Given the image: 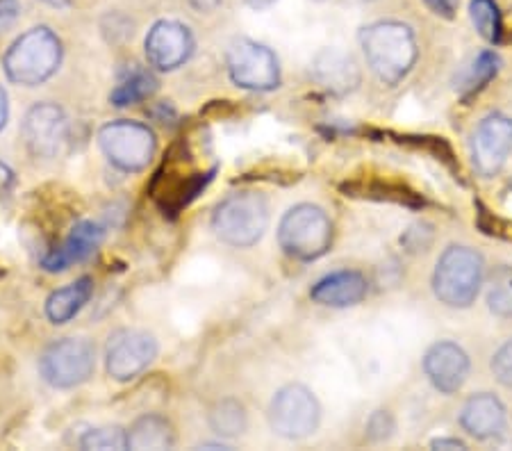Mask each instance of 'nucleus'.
I'll use <instances>...</instances> for the list:
<instances>
[{"instance_id":"nucleus-10","label":"nucleus","mask_w":512,"mask_h":451,"mask_svg":"<svg viewBox=\"0 0 512 451\" xmlns=\"http://www.w3.org/2000/svg\"><path fill=\"white\" fill-rule=\"evenodd\" d=\"M23 139L37 158H57L69 142V119L53 103H37L23 119Z\"/></svg>"},{"instance_id":"nucleus-8","label":"nucleus","mask_w":512,"mask_h":451,"mask_svg":"<svg viewBox=\"0 0 512 451\" xmlns=\"http://www.w3.org/2000/svg\"><path fill=\"white\" fill-rule=\"evenodd\" d=\"M321 408L317 397L305 385L292 383L276 392L269 406V424L276 436L303 440L317 431Z\"/></svg>"},{"instance_id":"nucleus-16","label":"nucleus","mask_w":512,"mask_h":451,"mask_svg":"<svg viewBox=\"0 0 512 451\" xmlns=\"http://www.w3.org/2000/svg\"><path fill=\"white\" fill-rule=\"evenodd\" d=\"M103 237V226L94 224V221H80V224L73 226L69 237L41 260V265H44L46 272H64L73 262H82L89 256H94V251L101 246Z\"/></svg>"},{"instance_id":"nucleus-35","label":"nucleus","mask_w":512,"mask_h":451,"mask_svg":"<svg viewBox=\"0 0 512 451\" xmlns=\"http://www.w3.org/2000/svg\"><path fill=\"white\" fill-rule=\"evenodd\" d=\"M244 3L249 5L251 10H258L260 12V10H269V7L274 5L276 0H244Z\"/></svg>"},{"instance_id":"nucleus-3","label":"nucleus","mask_w":512,"mask_h":451,"mask_svg":"<svg viewBox=\"0 0 512 451\" xmlns=\"http://www.w3.org/2000/svg\"><path fill=\"white\" fill-rule=\"evenodd\" d=\"M485 281L483 256L469 246H449L437 260L433 292L444 306L469 308Z\"/></svg>"},{"instance_id":"nucleus-30","label":"nucleus","mask_w":512,"mask_h":451,"mask_svg":"<svg viewBox=\"0 0 512 451\" xmlns=\"http://www.w3.org/2000/svg\"><path fill=\"white\" fill-rule=\"evenodd\" d=\"M14 187V171L7 164L0 162V199H5Z\"/></svg>"},{"instance_id":"nucleus-18","label":"nucleus","mask_w":512,"mask_h":451,"mask_svg":"<svg viewBox=\"0 0 512 451\" xmlns=\"http://www.w3.org/2000/svg\"><path fill=\"white\" fill-rule=\"evenodd\" d=\"M369 283L367 278L353 269H342L321 278L310 290V299L319 306L328 308H349L367 297Z\"/></svg>"},{"instance_id":"nucleus-19","label":"nucleus","mask_w":512,"mask_h":451,"mask_svg":"<svg viewBox=\"0 0 512 451\" xmlns=\"http://www.w3.org/2000/svg\"><path fill=\"white\" fill-rule=\"evenodd\" d=\"M94 281L89 276L78 278L76 283L55 290L46 301V317L53 324H66L76 317L82 308L87 306V301L92 299Z\"/></svg>"},{"instance_id":"nucleus-23","label":"nucleus","mask_w":512,"mask_h":451,"mask_svg":"<svg viewBox=\"0 0 512 451\" xmlns=\"http://www.w3.org/2000/svg\"><path fill=\"white\" fill-rule=\"evenodd\" d=\"M487 308L501 319H512V267H497L487 278Z\"/></svg>"},{"instance_id":"nucleus-11","label":"nucleus","mask_w":512,"mask_h":451,"mask_svg":"<svg viewBox=\"0 0 512 451\" xmlns=\"http://www.w3.org/2000/svg\"><path fill=\"white\" fill-rule=\"evenodd\" d=\"M158 356V342L144 331H119L107 344L105 367L114 381L137 379Z\"/></svg>"},{"instance_id":"nucleus-2","label":"nucleus","mask_w":512,"mask_h":451,"mask_svg":"<svg viewBox=\"0 0 512 451\" xmlns=\"http://www.w3.org/2000/svg\"><path fill=\"white\" fill-rule=\"evenodd\" d=\"M62 41L51 28L39 26L28 30L5 53L3 67L7 78L16 85L37 87L60 69Z\"/></svg>"},{"instance_id":"nucleus-29","label":"nucleus","mask_w":512,"mask_h":451,"mask_svg":"<svg viewBox=\"0 0 512 451\" xmlns=\"http://www.w3.org/2000/svg\"><path fill=\"white\" fill-rule=\"evenodd\" d=\"M424 3L428 5V10L437 16H442V19H453L458 12L460 0H424Z\"/></svg>"},{"instance_id":"nucleus-26","label":"nucleus","mask_w":512,"mask_h":451,"mask_svg":"<svg viewBox=\"0 0 512 451\" xmlns=\"http://www.w3.org/2000/svg\"><path fill=\"white\" fill-rule=\"evenodd\" d=\"M501 60L499 55H494L492 51H485L478 55V60L472 64L469 69V78H467V87L469 89H481L483 85H487L494 76L499 73Z\"/></svg>"},{"instance_id":"nucleus-34","label":"nucleus","mask_w":512,"mask_h":451,"mask_svg":"<svg viewBox=\"0 0 512 451\" xmlns=\"http://www.w3.org/2000/svg\"><path fill=\"white\" fill-rule=\"evenodd\" d=\"M7 114H10V105H7V94H5V89L0 87V130L5 128V123H7Z\"/></svg>"},{"instance_id":"nucleus-21","label":"nucleus","mask_w":512,"mask_h":451,"mask_svg":"<svg viewBox=\"0 0 512 451\" xmlns=\"http://www.w3.org/2000/svg\"><path fill=\"white\" fill-rule=\"evenodd\" d=\"M155 92H158V78H155L151 71L132 69L128 76H123L119 85L114 87L110 101L117 105V108H126V105L146 101V98H151Z\"/></svg>"},{"instance_id":"nucleus-13","label":"nucleus","mask_w":512,"mask_h":451,"mask_svg":"<svg viewBox=\"0 0 512 451\" xmlns=\"http://www.w3.org/2000/svg\"><path fill=\"white\" fill-rule=\"evenodd\" d=\"M146 57L155 69L173 71L192 57L194 37L187 26L178 21H160L148 30Z\"/></svg>"},{"instance_id":"nucleus-25","label":"nucleus","mask_w":512,"mask_h":451,"mask_svg":"<svg viewBox=\"0 0 512 451\" xmlns=\"http://www.w3.org/2000/svg\"><path fill=\"white\" fill-rule=\"evenodd\" d=\"M82 449H128V431L121 426H98L80 438Z\"/></svg>"},{"instance_id":"nucleus-1","label":"nucleus","mask_w":512,"mask_h":451,"mask_svg":"<svg viewBox=\"0 0 512 451\" xmlns=\"http://www.w3.org/2000/svg\"><path fill=\"white\" fill-rule=\"evenodd\" d=\"M367 64L385 85H396L408 76L417 62V39L410 26L401 21L371 23L360 35Z\"/></svg>"},{"instance_id":"nucleus-31","label":"nucleus","mask_w":512,"mask_h":451,"mask_svg":"<svg viewBox=\"0 0 512 451\" xmlns=\"http://www.w3.org/2000/svg\"><path fill=\"white\" fill-rule=\"evenodd\" d=\"M16 12H19V5H16V0H0V26H5V23H10Z\"/></svg>"},{"instance_id":"nucleus-17","label":"nucleus","mask_w":512,"mask_h":451,"mask_svg":"<svg viewBox=\"0 0 512 451\" xmlns=\"http://www.w3.org/2000/svg\"><path fill=\"white\" fill-rule=\"evenodd\" d=\"M312 76L326 92L335 96H346L358 89L360 85V67L351 55H346L337 48L321 51L312 62Z\"/></svg>"},{"instance_id":"nucleus-27","label":"nucleus","mask_w":512,"mask_h":451,"mask_svg":"<svg viewBox=\"0 0 512 451\" xmlns=\"http://www.w3.org/2000/svg\"><path fill=\"white\" fill-rule=\"evenodd\" d=\"M492 374L503 388L512 390V340H508L492 358Z\"/></svg>"},{"instance_id":"nucleus-33","label":"nucleus","mask_w":512,"mask_h":451,"mask_svg":"<svg viewBox=\"0 0 512 451\" xmlns=\"http://www.w3.org/2000/svg\"><path fill=\"white\" fill-rule=\"evenodd\" d=\"M433 449H467V445L462 440L456 438H437L431 442Z\"/></svg>"},{"instance_id":"nucleus-12","label":"nucleus","mask_w":512,"mask_h":451,"mask_svg":"<svg viewBox=\"0 0 512 451\" xmlns=\"http://www.w3.org/2000/svg\"><path fill=\"white\" fill-rule=\"evenodd\" d=\"M512 153V119L506 114L485 117L472 135V162L483 178L497 176Z\"/></svg>"},{"instance_id":"nucleus-9","label":"nucleus","mask_w":512,"mask_h":451,"mask_svg":"<svg viewBox=\"0 0 512 451\" xmlns=\"http://www.w3.org/2000/svg\"><path fill=\"white\" fill-rule=\"evenodd\" d=\"M230 80L251 92H271L280 85V64L271 48L251 39H237L226 55Z\"/></svg>"},{"instance_id":"nucleus-28","label":"nucleus","mask_w":512,"mask_h":451,"mask_svg":"<svg viewBox=\"0 0 512 451\" xmlns=\"http://www.w3.org/2000/svg\"><path fill=\"white\" fill-rule=\"evenodd\" d=\"M392 431H394V420H392V415L387 413V410H378V413L369 417L367 436L374 442L387 440L392 436Z\"/></svg>"},{"instance_id":"nucleus-32","label":"nucleus","mask_w":512,"mask_h":451,"mask_svg":"<svg viewBox=\"0 0 512 451\" xmlns=\"http://www.w3.org/2000/svg\"><path fill=\"white\" fill-rule=\"evenodd\" d=\"M221 3H224V0H189V5H192L196 12H203V14L219 10Z\"/></svg>"},{"instance_id":"nucleus-7","label":"nucleus","mask_w":512,"mask_h":451,"mask_svg":"<svg viewBox=\"0 0 512 451\" xmlns=\"http://www.w3.org/2000/svg\"><path fill=\"white\" fill-rule=\"evenodd\" d=\"M96 369V349L82 338L53 342L39 358V374L51 388L69 390L87 383Z\"/></svg>"},{"instance_id":"nucleus-5","label":"nucleus","mask_w":512,"mask_h":451,"mask_svg":"<svg viewBox=\"0 0 512 451\" xmlns=\"http://www.w3.org/2000/svg\"><path fill=\"white\" fill-rule=\"evenodd\" d=\"M278 244L294 260H319L333 246V221H330L326 210H321L319 205H294L280 219Z\"/></svg>"},{"instance_id":"nucleus-22","label":"nucleus","mask_w":512,"mask_h":451,"mask_svg":"<svg viewBox=\"0 0 512 451\" xmlns=\"http://www.w3.org/2000/svg\"><path fill=\"white\" fill-rule=\"evenodd\" d=\"M210 426L221 438L242 436L246 426H249L246 408L239 404L237 399H221L219 404L210 410Z\"/></svg>"},{"instance_id":"nucleus-14","label":"nucleus","mask_w":512,"mask_h":451,"mask_svg":"<svg viewBox=\"0 0 512 451\" xmlns=\"http://www.w3.org/2000/svg\"><path fill=\"white\" fill-rule=\"evenodd\" d=\"M424 372L442 395H456L469 376V356L456 342H435L424 356Z\"/></svg>"},{"instance_id":"nucleus-24","label":"nucleus","mask_w":512,"mask_h":451,"mask_svg":"<svg viewBox=\"0 0 512 451\" xmlns=\"http://www.w3.org/2000/svg\"><path fill=\"white\" fill-rule=\"evenodd\" d=\"M469 16H472L478 35L490 41V44H497L501 39V12L497 3L494 0H472L469 3Z\"/></svg>"},{"instance_id":"nucleus-20","label":"nucleus","mask_w":512,"mask_h":451,"mask_svg":"<svg viewBox=\"0 0 512 451\" xmlns=\"http://www.w3.org/2000/svg\"><path fill=\"white\" fill-rule=\"evenodd\" d=\"M176 445L173 424L162 415H144L130 426L128 447L130 449H171Z\"/></svg>"},{"instance_id":"nucleus-15","label":"nucleus","mask_w":512,"mask_h":451,"mask_svg":"<svg viewBox=\"0 0 512 451\" xmlns=\"http://www.w3.org/2000/svg\"><path fill=\"white\" fill-rule=\"evenodd\" d=\"M506 406L490 392L469 397L460 410V426L467 436L476 440H492L506 429Z\"/></svg>"},{"instance_id":"nucleus-6","label":"nucleus","mask_w":512,"mask_h":451,"mask_svg":"<svg viewBox=\"0 0 512 451\" xmlns=\"http://www.w3.org/2000/svg\"><path fill=\"white\" fill-rule=\"evenodd\" d=\"M98 144L114 167L128 171V174H137L151 164L158 139L144 123L123 119L103 126L98 133Z\"/></svg>"},{"instance_id":"nucleus-4","label":"nucleus","mask_w":512,"mask_h":451,"mask_svg":"<svg viewBox=\"0 0 512 451\" xmlns=\"http://www.w3.org/2000/svg\"><path fill=\"white\" fill-rule=\"evenodd\" d=\"M269 228V203L258 192H237L214 208L212 231L237 249L258 244Z\"/></svg>"}]
</instances>
